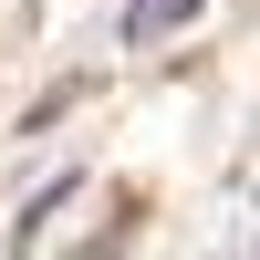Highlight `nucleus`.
<instances>
[{
  "instance_id": "nucleus-1",
  "label": "nucleus",
  "mask_w": 260,
  "mask_h": 260,
  "mask_svg": "<svg viewBox=\"0 0 260 260\" xmlns=\"http://www.w3.org/2000/svg\"><path fill=\"white\" fill-rule=\"evenodd\" d=\"M187 21H198V0H125L115 31L125 42H167V31H187Z\"/></svg>"
}]
</instances>
